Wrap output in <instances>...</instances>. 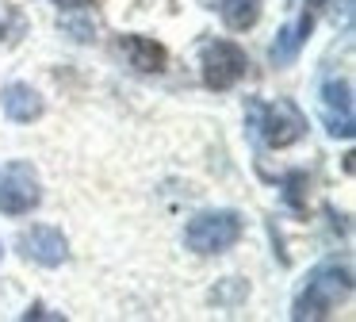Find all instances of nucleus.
<instances>
[{
    "instance_id": "nucleus-1",
    "label": "nucleus",
    "mask_w": 356,
    "mask_h": 322,
    "mask_svg": "<svg viewBox=\"0 0 356 322\" xmlns=\"http://www.w3.org/2000/svg\"><path fill=\"white\" fill-rule=\"evenodd\" d=\"M353 296V268L345 265V261H325V265H318L314 273L307 276V284H302V291L295 296L291 303V319L302 322V319H330V311L337 303H345V299Z\"/></svg>"
},
{
    "instance_id": "nucleus-2",
    "label": "nucleus",
    "mask_w": 356,
    "mask_h": 322,
    "mask_svg": "<svg viewBox=\"0 0 356 322\" xmlns=\"http://www.w3.org/2000/svg\"><path fill=\"white\" fill-rule=\"evenodd\" d=\"M249 127L257 130V138L264 146L284 150V146L299 142L307 135V115L291 100H276V104H257V100H249Z\"/></svg>"
},
{
    "instance_id": "nucleus-3",
    "label": "nucleus",
    "mask_w": 356,
    "mask_h": 322,
    "mask_svg": "<svg viewBox=\"0 0 356 322\" xmlns=\"http://www.w3.org/2000/svg\"><path fill=\"white\" fill-rule=\"evenodd\" d=\"M241 234H245V222L238 211H203L188 222L184 242L195 253H226L241 242Z\"/></svg>"
},
{
    "instance_id": "nucleus-4",
    "label": "nucleus",
    "mask_w": 356,
    "mask_h": 322,
    "mask_svg": "<svg viewBox=\"0 0 356 322\" xmlns=\"http://www.w3.org/2000/svg\"><path fill=\"white\" fill-rule=\"evenodd\" d=\"M42 204V184L35 165L27 161H8L0 169V215H31Z\"/></svg>"
},
{
    "instance_id": "nucleus-5",
    "label": "nucleus",
    "mask_w": 356,
    "mask_h": 322,
    "mask_svg": "<svg viewBox=\"0 0 356 322\" xmlns=\"http://www.w3.org/2000/svg\"><path fill=\"white\" fill-rule=\"evenodd\" d=\"M200 69H203V84L215 92H226L249 73V58L238 43L230 38H215V43L203 46V58H200Z\"/></svg>"
},
{
    "instance_id": "nucleus-6",
    "label": "nucleus",
    "mask_w": 356,
    "mask_h": 322,
    "mask_svg": "<svg viewBox=\"0 0 356 322\" xmlns=\"http://www.w3.org/2000/svg\"><path fill=\"white\" fill-rule=\"evenodd\" d=\"M19 253H24L27 261H39V265L47 268H58L65 257H70V242H65V234L58 227H31L19 234Z\"/></svg>"
},
{
    "instance_id": "nucleus-7",
    "label": "nucleus",
    "mask_w": 356,
    "mask_h": 322,
    "mask_svg": "<svg viewBox=\"0 0 356 322\" xmlns=\"http://www.w3.org/2000/svg\"><path fill=\"white\" fill-rule=\"evenodd\" d=\"M322 112L333 138H353V84L325 81L322 84Z\"/></svg>"
},
{
    "instance_id": "nucleus-8",
    "label": "nucleus",
    "mask_w": 356,
    "mask_h": 322,
    "mask_svg": "<svg viewBox=\"0 0 356 322\" xmlns=\"http://www.w3.org/2000/svg\"><path fill=\"white\" fill-rule=\"evenodd\" d=\"M0 107H4V115H8L12 123H35L42 112H47L42 96L31 89V84H24V81L4 84V92H0Z\"/></svg>"
},
{
    "instance_id": "nucleus-9",
    "label": "nucleus",
    "mask_w": 356,
    "mask_h": 322,
    "mask_svg": "<svg viewBox=\"0 0 356 322\" xmlns=\"http://www.w3.org/2000/svg\"><path fill=\"white\" fill-rule=\"evenodd\" d=\"M119 50L127 54V61H131L138 73H161V69L169 66V50H165L161 43H154V38H146V35H123L119 38Z\"/></svg>"
},
{
    "instance_id": "nucleus-10",
    "label": "nucleus",
    "mask_w": 356,
    "mask_h": 322,
    "mask_svg": "<svg viewBox=\"0 0 356 322\" xmlns=\"http://www.w3.org/2000/svg\"><path fill=\"white\" fill-rule=\"evenodd\" d=\"M310 31H314V12H302L299 20H295V23H287V27L276 35V43H272L268 58L276 61V66H291V61L299 58V50L307 46Z\"/></svg>"
},
{
    "instance_id": "nucleus-11",
    "label": "nucleus",
    "mask_w": 356,
    "mask_h": 322,
    "mask_svg": "<svg viewBox=\"0 0 356 322\" xmlns=\"http://www.w3.org/2000/svg\"><path fill=\"white\" fill-rule=\"evenodd\" d=\"M215 4L230 31H249L261 20V0H215Z\"/></svg>"
},
{
    "instance_id": "nucleus-12",
    "label": "nucleus",
    "mask_w": 356,
    "mask_h": 322,
    "mask_svg": "<svg viewBox=\"0 0 356 322\" xmlns=\"http://www.w3.org/2000/svg\"><path fill=\"white\" fill-rule=\"evenodd\" d=\"M284 199L295 207V211H302V204H307V176L302 173H291L284 181Z\"/></svg>"
},
{
    "instance_id": "nucleus-13",
    "label": "nucleus",
    "mask_w": 356,
    "mask_h": 322,
    "mask_svg": "<svg viewBox=\"0 0 356 322\" xmlns=\"http://www.w3.org/2000/svg\"><path fill=\"white\" fill-rule=\"evenodd\" d=\"M245 296H249V284L245 280H230L226 288L211 291V299H215V303H238V299H245Z\"/></svg>"
},
{
    "instance_id": "nucleus-14",
    "label": "nucleus",
    "mask_w": 356,
    "mask_h": 322,
    "mask_svg": "<svg viewBox=\"0 0 356 322\" xmlns=\"http://www.w3.org/2000/svg\"><path fill=\"white\" fill-rule=\"evenodd\" d=\"M58 8H92V4H100V0H54Z\"/></svg>"
},
{
    "instance_id": "nucleus-15",
    "label": "nucleus",
    "mask_w": 356,
    "mask_h": 322,
    "mask_svg": "<svg viewBox=\"0 0 356 322\" xmlns=\"http://www.w3.org/2000/svg\"><path fill=\"white\" fill-rule=\"evenodd\" d=\"M310 8H322V4H330V0H307Z\"/></svg>"
}]
</instances>
